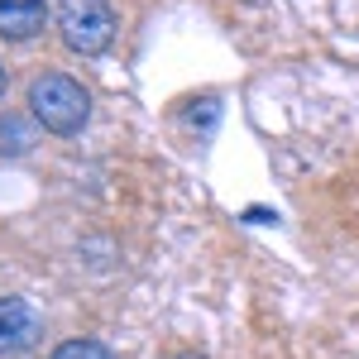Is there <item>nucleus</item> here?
Here are the masks:
<instances>
[{"label": "nucleus", "instance_id": "obj_1", "mask_svg": "<svg viewBox=\"0 0 359 359\" xmlns=\"http://www.w3.org/2000/svg\"><path fill=\"white\" fill-rule=\"evenodd\" d=\"M29 115L48 135H77L86 120H91V96L67 72H43V77L29 82Z\"/></svg>", "mask_w": 359, "mask_h": 359}, {"label": "nucleus", "instance_id": "obj_2", "mask_svg": "<svg viewBox=\"0 0 359 359\" xmlns=\"http://www.w3.org/2000/svg\"><path fill=\"white\" fill-rule=\"evenodd\" d=\"M57 34L72 53L96 57L115 39V10L111 0H57Z\"/></svg>", "mask_w": 359, "mask_h": 359}, {"label": "nucleus", "instance_id": "obj_3", "mask_svg": "<svg viewBox=\"0 0 359 359\" xmlns=\"http://www.w3.org/2000/svg\"><path fill=\"white\" fill-rule=\"evenodd\" d=\"M43 335V316L25 297H0V359L29 355Z\"/></svg>", "mask_w": 359, "mask_h": 359}, {"label": "nucleus", "instance_id": "obj_4", "mask_svg": "<svg viewBox=\"0 0 359 359\" xmlns=\"http://www.w3.org/2000/svg\"><path fill=\"white\" fill-rule=\"evenodd\" d=\"M43 20H48L43 0H0V34L15 39V43L43 34Z\"/></svg>", "mask_w": 359, "mask_h": 359}, {"label": "nucleus", "instance_id": "obj_5", "mask_svg": "<svg viewBox=\"0 0 359 359\" xmlns=\"http://www.w3.org/2000/svg\"><path fill=\"white\" fill-rule=\"evenodd\" d=\"M34 149V130L20 115H0V158H20Z\"/></svg>", "mask_w": 359, "mask_h": 359}, {"label": "nucleus", "instance_id": "obj_6", "mask_svg": "<svg viewBox=\"0 0 359 359\" xmlns=\"http://www.w3.org/2000/svg\"><path fill=\"white\" fill-rule=\"evenodd\" d=\"M53 359H115V350L106 340H91V335H77V340H62L53 350Z\"/></svg>", "mask_w": 359, "mask_h": 359}, {"label": "nucleus", "instance_id": "obj_7", "mask_svg": "<svg viewBox=\"0 0 359 359\" xmlns=\"http://www.w3.org/2000/svg\"><path fill=\"white\" fill-rule=\"evenodd\" d=\"M168 359H201V355H168Z\"/></svg>", "mask_w": 359, "mask_h": 359}, {"label": "nucleus", "instance_id": "obj_8", "mask_svg": "<svg viewBox=\"0 0 359 359\" xmlns=\"http://www.w3.org/2000/svg\"><path fill=\"white\" fill-rule=\"evenodd\" d=\"M0 96H5V67H0Z\"/></svg>", "mask_w": 359, "mask_h": 359}]
</instances>
